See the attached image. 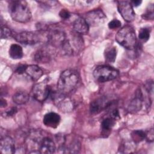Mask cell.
I'll use <instances>...</instances> for the list:
<instances>
[{"instance_id": "f1b7e54d", "label": "cell", "mask_w": 154, "mask_h": 154, "mask_svg": "<svg viewBox=\"0 0 154 154\" xmlns=\"http://www.w3.org/2000/svg\"><path fill=\"white\" fill-rule=\"evenodd\" d=\"M146 138L149 141H153V138H154V135H153V130L152 128L150 129L148 132H146Z\"/></svg>"}, {"instance_id": "83f0119b", "label": "cell", "mask_w": 154, "mask_h": 154, "mask_svg": "<svg viewBox=\"0 0 154 154\" xmlns=\"http://www.w3.org/2000/svg\"><path fill=\"white\" fill-rule=\"evenodd\" d=\"M109 117L114 119V120H116L117 119L119 118V113L118 109L116 108L111 109L109 112Z\"/></svg>"}, {"instance_id": "484cf974", "label": "cell", "mask_w": 154, "mask_h": 154, "mask_svg": "<svg viewBox=\"0 0 154 154\" xmlns=\"http://www.w3.org/2000/svg\"><path fill=\"white\" fill-rule=\"evenodd\" d=\"M144 18L147 19H153V5L149 6V10H147L146 13L144 14Z\"/></svg>"}, {"instance_id": "2e32d148", "label": "cell", "mask_w": 154, "mask_h": 154, "mask_svg": "<svg viewBox=\"0 0 154 154\" xmlns=\"http://www.w3.org/2000/svg\"><path fill=\"white\" fill-rule=\"evenodd\" d=\"M25 72L33 80H38L43 74V72L42 69L37 65L31 64L26 66Z\"/></svg>"}, {"instance_id": "d6986e66", "label": "cell", "mask_w": 154, "mask_h": 154, "mask_svg": "<svg viewBox=\"0 0 154 154\" xmlns=\"http://www.w3.org/2000/svg\"><path fill=\"white\" fill-rule=\"evenodd\" d=\"M104 55L106 61L109 63H114L116 60L117 55V50L116 47L109 46L106 48Z\"/></svg>"}, {"instance_id": "44dd1931", "label": "cell", "mask_w": 154, "mask_h": 154, "mask_svg": "<svg viewBox=\"0 0 154 154\" xmlns=\"http://www.w3.org/2000/svg\"><path fill=\"white\" fill-rule=\"evenodd\" d=\"M115 120H116L110 117L103 119L101 124L102 129L105 131L111 130L115 124Z\"/></svg>"}, {"instance_id": "277c9868", "label": "cell", "mask_w": 154, "mask_h": 154, "mask_svg": "<svg viewBox=\"0 0 154 154\" xmlns=\"http://www.w3.org/2000/svg\"><path fill=\"white\" fill-rule=\"evenodd\" d=\"M94 79L99 82H104L116 79L119 76V71L108 66H99L93 73Z\"/></svg>"}, {"instance_id": "7a4b0ae2", "label": "cell", "mask_w": 154, "mask_h": 154, "mask_svg": "<svg viewBox=\"0 0 154 154\" xmlns=\"http://www.w3.org/2000/svg\"><path fill=\"white\" fill-rule=\"evenodd\" d=\"M78 81V72L73 69H66L60 75L57 83L58 90L64 94L69 93L76 87Z\"/></svg>"}, {"instance_id": "ba28073f", "label": "cell", "mask_w": 154, "mask_h": 154, "mask_svg": "<svg viewBox=\"0 0 154 154\" xmlns=\"http://www.w3.org/2000/svg\"><path fill=\"white\" fill-rule=\"evenodd\" d=\"M117 8L119 13L126 22H132L135 19V13L130 2L127 1H118Z\"/></svg>"}, {"instance_id": "d4e9b609", "label": "cell", "mask_w": 154, "mask_h": 154, "mask_svg": "<svg viewBox=\"0 0 154 154\" xmlns=\"http://www.w3.org/2000/svg\"><path fill=\"white\" fill-rule=\"evenodd\" d=\"M17 112V108L16 107H12V108L8 109V110H7L5 112L4 111L2 113V116L4 117H12L14 114H16V113Z\"/></svg>"}, {"instance_id": "1f68e13d", "label": "cell", "mask_w": 154, "mask_h": 154, "mask_svg": "<svg viewBox=\"0 0 154 154\" xmlns=\"http://www.w3.org/2000/svg\"><path fill=\"white\" fill-rule=\"evenodd\" d=\"M7 105V101L5 99H3V98H1V100H0V106L1 108H4V107H5Z\"/></svg>"}, {"instance_id": "f546056e", "label": "cell", "mask_w": 154, "mask_h": 154, "mask_svg": "<svg viewBox=\"0 0 154 154\" xmlns=\"http://www.w3.org/2000/svg\"><path fill=\"white\" fill-rule=\"evenodd\" d=\"M146 89L149 93H153V81H149L146 84Z\"/></svg>"}, {"instance_id": "4fadbf2b", "label": "cell", "mask_w": 154, "mask_h": 154, "mask_svg": "<svg viewBox=\"0 0 154 154\" xmlns=\"http://www.w3.org/2000/svg\"><path fill=\"white\" fill-rule=\"evenodd\" d=\"M60 120L61 118L59 114L54 112H50L45 115L43 122L47 127L56 128L58 126Z\"/></svg>"}, {"instance_id": "52a82bcc", "label": "cell", "mask_w": 154, "mask_h": 154, "mask_svg": "<svg viewBox=\"0 0 154 154\" xmlns=\"http://www.w3.org/2000/svg\"><path fill=\"white\" fill-rule=\"evenodd\" d=\"M54 48L48 44V45L38 49L34 54V60L39 63H48L55 53Z\"/></svg>"}, {"instance_id": "30bf717a", "label": "cell", "mask_w": 154, "mask_h": 154, "mask_svg": "<svg viewBox=\"0 0 154 154\" xmlns=\"http://www.w3.org/2000/svg\"><path fill=\"white\" fill-rule=\"evenodd\" d=\"M112 104V101L106 97L103 96L93 100L90 106V110L93 114H98L103 109L109 108Z\"/></svg>"}, {"instance_id": "7c38bea8", "label": "cell", "mask_w": 154, "mask_h": 154, "mask_svg": "<svg viewBox=\"0 0 154 154\" xmlns=\"http://www.w3.org/2000/svg\"><path fill=\"white\" fill-rule=\"evenodd\" d=\"M38 149L41 153H53L55 150V144L52 139L45 137L41 140Z\"/></svg>"}, {"instance_id": "603a6c76", "label": "cell", "mask_w": 154, "mask_h": 154, "mask_svg": "<svg viewBox=\"0 0 154 154\" xmlns=\"http://www.w3.org/2000/svg\"><path fill=\"white\" fill-rule=\"evenodd\" d=\"M13 35V33L10 29L5 25H1V38L2 39L9 38Z\"/></svg>"}, {"instance_id": "8992f818", "label": "cell", "mask_w": 154, "mask_h": 154, "mask_svg": "<svg viewBox=\"0 0 154 154\" xmlns=\"http://www.w3.org/2000/svg\"><path fill=\"white\" fill-rule=\"evenodd\" d=\"M51 93V88L46 82H39L35 84L32 90L33 97L39 101H45L50 95Z\"/></svg>"}, {"instance_id": "4dcf8cb0", "label": "cell", "mask_w": 154, "mask_h": 154, "mask_svg": "<svg viewBox=\"0 0 154 154\" xmlns=\"http://www.w3.org/2000/svg\"><path fill=\"white\" fill-rule=\"evenodd\" d=\"M26 67V65H21V66H19L17 68L16 72L17 73H19V74H22V73H23V72H25Z\"/></svg>"}, {"instance_id": "8fae6325", "label": "cell", "mask_w": 154, "mask_h": 154, "mask_svg": "<svg viewBox=\"0 0 154 154\" xmlns=\"http://www.w3.org/2000/svg\"><path fill=\"white\" fill-rule=\"evenodd\" d=\"M15 143L13 139L9 136L1 137L0 142V152L2 154H12L15 153Z\"/></svg>"}, {"instance_id": "9a60e30c", "label": "cell", "mask_w": 154, "mask_h": 154, "mask_svg": "<svg viewBox=\"0 0 154 154\" xmlns=\"http://www.w3.org/2000/svg\"><path fill=\"white\" fill-rule=\"evenodd\" d=\"M73 28L75 32L82 35L86 34L88 32L89 26L84 18L78 17L73 23Z\"/></svg>"}, {"instance_id": "5b68a950", "label": "cell", "mask_w": 154, "mask_h": 154, "mask_svg": "<svg viewBox=\"0 0 154 154\" xmlns=\"http://www.w3.org/2000/svg\"><path fill=\"white\" fill-rule=\"evenodd\" d=\"M42 31H23L15 34L13 37L19 43L26 45H34L40 42L42 39Z\"/></svg>"}, {"instance_id": "4316f807", "label": "cell", "mask_w": 154, "mask_h": 154, "mask_svg": "<svg viewBox=\"0 0 154 154\" xmlns=\"http://www.w3.org/2000/svg\"><path fill=\"white\" fill-rule=\"evenodd\" d=\"M59 15L60 16L64 19V20H67L68 19L70 18V13L66 9H62L60 11V13H59Z\"/></svg>"}, {"instance_id": "5bb4252c", "label": "cell", "mask_w": 154, "mask_h": 154, "mask_svg": "<svg viewBox=\"0 0 154 154\" xmlns=\"http://www.w3.org/2000/svg\"><path fill=\"white\" fill-rule=\"evenodd\" d=\"M143 105V94L140 90L137 91L136 96L133 99L128 106V111L131 113H135L139 111Z\"/></svg>"}, {"instance_id": "cb8c5ba5", "label": "cell", "mask_w": 154, "mask_h": 154, "mask_svg": "<svg viewBox=\"0 0 154 154\" xmlns=\"http://www.w3.org/2000/svg\"><path fill=\"white\" fill-rule=\"evenodd\" d=\"M121 26V22L117 19H113L108 23V27L110 29H116Z\"/></svg>"}, {"instance_id": "e0dca14e", "label": "cell", "mask_w": 154, "mask_h": 154, "mask_svg": "<svg viewBox=\"0 0 154 154\" xmlns=\"http://www.w3.org/2000/svg\"><path fill=\"white\" fill-rule=\"evenodd\" d=\"M9 55L12 59L17 60L22 58L23 55L22 48L17 44H13L9 49Z\"/></svg>"}, {"instance_id": "7402d4cb", "label": "cell", "mask_w": 154, "mask_h": 154, "mask_svg": "<svg viewBox=\"0 0 154 154\" xmlns=\"http://www.w3.org/2000/svg\"><path fill=\"white\" fill-rule=\"evenodd\" d=\"M150 29L147 28H141L138 34V37L139 38L143 41V42H146L149 40L150 37Z\"/></svg>"}, {"instance_id": "9c48e42d", "label": "cell", "mask_w": 154, "mask_h": 154, "mask_svg": "<svg viewBox=\"0 0 154 154\" xmlns=\"http://www.w3.org/2000/svg\"><path fill=\"white\" fill-rule=\"evenodd\" d=\"M106 19V16L100 10H94L86 13L85 20L89 26H97L102 24Z\"/></svg>"}, {"instance_id": "ac0fdd59", "label": "cell", "mask_w": 154, "mask_h": 154, "mask_svg": "<svg viewBox=\"0 0 154 154\" xmlns=\"http://www.w3.org/2000/svg\"><path fill=\"white\" fill-rule=\"evenodd\" d=\"M29 99V94L23 91H19L15 93L13 96V102L17 105H23L26 103Z\"/></svg>"}, {"instance_id": "ffe728a7", "label": "cell", "mask_w": 154, "mask_h": 154, "mask_svg": "<svg viewBox=\"0 0 154 154\" xmlns=\"http://www.w3.org/2000/svg\"><path fill=\"white\" fill-rule=\"evenodd\" d=\"M146 132L142 130L134 131L131 134V137L135 143H138L146 138Z\"/></svg>"}, {"instance_id": "d6a6232c", "label": "cell", "mask_w": 154, "mask_h": 154, "mask_svg": "<svg viewBox=\"0 0 154 154\" xmlns=\"http://www.w3.org/2000/svg\"><path fill=\"white\" fill-rule=\"evenodd\" d=\"M130 2L132 4V5H134L135 7H137V6L140 5L141 4L142 1H138V0H136V1H131Z\"/></svg>"}, {"instance_id": "6da1fadb", "label": "cell", "mask_w": 154, "mask_h": 154, "mask_svg": "<svg viewBox=\"0 0 154 154\" xmlns=\"http://www.w3.org/2000/svg\"><path fill=\"white\" fill-rule=\"evenodd\" d=\"M8 11L13 20L20 23L29 22L32 16L29 8L25 1H10L8 5Z\"/></svg>"}, {"instance_id": "3957f363", "label": "cell", "mask_w": 154, "mask_h": 154, "mask_svg": "<svg viewBox=\"0 0 154 154\" xmlns=\"http://www.w3.org/2000/svg\"><path fill=\"white\" fill-rule=\"evenodd\" d=\"M117 42L125 48L132 50L136 48L137 38L134 29L129 25L120 29L115 36Z\"/></svg>"}]
</instances>
